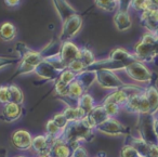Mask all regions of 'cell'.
<instances>
[{
  "label": "cell",
  "instance_id": "obj_6",
  "mask_svg": "<svg viewBox=\"0 0 158 157\" xmlns=\"http://www.w3.org/2000/svg\"><path fill=\"white\" fill-rule=\"evenodd\" d=\"M82 18L78 14L70 16L66 21L62 23V29L61 34H60V41H67V40H72L77 34L80 32L82 27Z\"/></svg>",
  "mask_w": 158,
  "mask_h": 157
},
{
  "label": "cell",
  "instance_id": "obj_4",
  "mask_svg": "<svg viewBox=\"0 0 158 157\" xmlns=\"http://www.w3.org/2000/svg\"><path fill=\"white\" fill-rule=\"evenodd\" d=\"M138 130L140 138L149 144H158V138L154 130V115L141 114L139 115Z\"/></svg>",
  "mask_w": 158,
  "mask_h": 157
},
{
  "label": "cell",
  "instance_id": "obj_31",
  "mask_svg": "<svg viewBox=\"0 0 158 157\" xmlns=\"http://www.w3.org/2000/svg\"><path fill=\"white\" fill-rule=\"evenodd\" d=\"M129 8H132L134 11H138L140 13L143 11H146V10L153 9L151 0H130Z\"/></svg>",
  "mask_w": 158,
  "mask_h": 157
},
{
  "label": "cell",
  "instance_id": "obj_9",
  "mask_svg": "<svg viewBox=\"0 0 158 157\" xmlns=\"http://www.w3.org/2000/svg\"><path fill=\"white\" fill-rule=\"evenodd\" d=\"M79 54H80V47H78L72 40L61 42L60 57L67 67L70 63L79 59Z\"/></svg>",
  "mask_w": 158,
  "mask_h": 157
},
{
  "label": "cell",
  "instance_id": "obj_2",
  "mask_svg": "<svg viewBox=\"0 0 158 157\" xmlns=\"http://www.w3.org/2000/svg\"><path fill=\"white\" fill-rule=\"evenodd\" d=\"M158 38L156 35L151 32H147L146 34L142 36L140 41L134 46L133 54L140 62H153L156 60L155 53H154V45L156 44Z\"/></svg>",
  "mask_w": 158,
  "mask_h": 157
},
{
  "label": "cell",
  "instance_id": "obj_46",
  "mask_svg": "<svg viewBox=\"0 0 158 157\" xmlns=\"http://www.w3.org/2000/svg\"><path fill=\"white\" fill-rule=\"evenodd\" d=\"M154 34L156 35V37L158 38V25L156 26V28H155V31H154Z\"/></svg>",
  "mask_w": 158,
  "mask_h": 157
},
{
  "label": "cell",
  "instance_id": "obj_1",
  "mask_svg": "<svg viewBox=\"0 0 158 157\" xmlns=\"http://www.w3.org/2000/svg\"><path fill=\"white\" fill-rule=\"evenodd\" d=\"M93 128L86 117L81 120L69 121L65 127L62 134V139L74 150L79 146L80 141H91L93 139Z\"/></svg>",
  "mask_w": 158,
  "mask_h": 157
},
{
  "label": "cell",
  "instance_id": "obj_16",
  "mask_svg": "<svg viewBox=\"0 0 158 157\" xmlns=\"http://www.w3.org/2000/svg\"><path fill=\"white\" fill-rule=\"evenodd\" d=\"M141 24L148 32L154 33L156 26L158 25V9H151L141 12Z\"/></svg>",
  "mask_w": 158,
  "mask_h": 157
},
{
  "label": "cell",
  "instance_id": "obj_27",
  "mask_svg": "<svg viewBox=\"0 0 158 157\" xmlns=\"http://www.w3.org/2000/svg\"><path fill=\"white\" fill-rule=\"evenodd\" d=\"M77 79L81 83V85L85 87L86 91H88L89 88L95 83V72H91V70H86L85 72L77 75Z\"/></svg>",
  "mask_w": 158,
  "mask_h": 157
},
{
  "label": "cell",
  "instance_id": "obj_18",
  "mask_svg": "<svg viewBox=\"0 0 158 157\" xmlns=\"http://www.w3.org/2000/svg\"><path fill=\"white\" fill-rule=\"evenodd\" d=\"M72 154L73 148L62 138L54 140L50 152L51 157H72Z\"/></svg>",
  "mask_w": 158,
  "mask_h": 157
},
{
  "label": "cell",
  "instance_id": "obj_34",
  "mask_svg": "<svg viewBox=\"0 0 158 157\" xmlns=\"http://www.w3.org/2000/svg\"><path fill=\"white\" fill-rule=\"evenodd\" d=\"M119 157H142L139 152L131 145H125L121 147L120 152H119Z\"/></svg>",
  "mask_w": 158,
  "mask_h": 157
},
{
  "label": "cell",
  "instance_id": "obj_45",
  "mask_svg": "<svg viewBox=\"0 0 158 157\" xmlns=\"http://www.w3.org/2000/svg\"><path fill=\"white\" fill-rule=\"evenodd\" d=\"M0 157H7V151L5 148H1L0 150Z\"/></svg>",
  "mask_w": 158,
  "mask_h": 157
},
{
  "label": "cell",
  "instance_id": "obj_38",
  "mask_svg": "<svg viewBox=\"0 0 158 157\" xmlns=\"http://www.w3.org/2000/svg\"><path fill=\"white\" fill-rule=\"evenodd\" d=\"M67 68H69L72 72H74L75 74H77V75H79L80 73H82V72L86 70V66H85V64L82 63L79 59L76 60V61H74L73 63H70Z\"/></svg>",
  "mask_w": 158,
  "mask_h": 157
},
{
  "label": "cell",
  "instance_id": "obj_44",
  "mask_svg": "<svg viewBox=\"0 0 158 157\" xmlns=\"http://www.w3.org/2000/svg\"><path fill=\"white\" fill-rule=\"evenodd\" d=\"M154 53H155V57H156V59L158 57V39H157V41H156V44L154 45Z\"/></svg>",
  "mask_w": 158,
  "mask_h": 157
},
{
  "label": "cell",
  "instance_id": "obj_37",
  "mask_svg": "<svg viewBox=\"0 0 158 157\" xmlns=\"http://www.w3.org/2000/svg\"><path fill=\"white\" fill-rule=\"evenodd\" d=\"M52 120H53V122H54L57 127H60L61 129H65V127L67 126V124H68L67 118L65 117V115L63 114V112H62V113L55 114V115L53 116Z\"/></svg>",
  "mask_w": 158,
  "mask_h": 157
},
{
  "label": "cell",
  "instance_id": "obj_21",
  "mask_svg": "<svg viewBox=\"0 0 158 157\" xmlns=\"http://www.w3.org/2000/svg\"><path fill=\"white\" fill-rule=\"evenodd\" d=\"M144 94L151 107V114L155 115L158 113V88L154 83L146 86L144 88Z\"/></svg>",
  "mask_w": 158,
  "mask_h": 157
},
{
  "label": "cell",
  "instance_id": "obj_13",
  "mask_svg": "<svg viewBox=\"0 0 158 157\" xmlns=\"http://www.w3.org/2000/svg\"><path fill=\"white\" fill-rule=\"evenodd\" d=\"M34 74H36L38 77H40L41 79H44V80L55 81L57 78H59L61 72L55 70L50 63H48L46 60H44V61L35 68Z\"/></svg>",
  "mask_w": 158,
  "mask_h": 157
},
{
  "label": "cell",
  "instance_id": "obj_12",
  "mask_svg": "<svg viewBox=\"0 0 158 157\" xmlns=\"http://www.w3.org/2000/svg\"><path fill=\"white\" fill-rule=\"evenodd\" d=\"M21 46H22V48H23V50H20L21 62H23V63L36 68L42 61H44V57H42L40 51L31 50V49L27 48L25 45H21Z\"/></svg>",
  "mask_w": 158,
  "mask_h": 157
},
{
  "label": "cell",
  "instance_id": "obj_7",
  "mask_svg": "<svg viewBox=\"0 0 158 157\" xmlns=\"http://www.w3.org/2000/svg\"><path fill=\"white\" fill-rule=\"evenodd\" d=\"M123 109H126L128 112H131V113H135L138 115L147 114V113L151 114V107H149V103L144 94V90L141 93L130 96L128 99Z\"/></svg>",
  "mask_w": 158,
  "mask_h": 157
},
{
  "label": "cell",
  "instance_id": "obj_24",
  "mask_svg": "<svg viewBox=\"0 0 158 157\" xmlns=\"http://www.w3.org/2000/svg\"><path fill=\"white\" fill-rule=\"evenodd\" d=\"M16 37V28L11 22H5L0 25V39L3 41H12Z\"/></svg>",
  "mask_w": 158,
  "mask_h": 157
},
{
  "label": "cell",
  "instance_id": "obj_33",
  "mask_svg": "<svg viewBox=\"0 0 158 157\" xmlns=\"http://www.w3.org/2000/svg\"><path fill=\"white\" fill-rule=\"evenodd\" d=\"M76 78H77V74L72 72L69 68H66L63 72H61V74H60L59 78H57L56 80L61 81L62 83H64V85H66V86H69Z\"/></svg>",
  "mask_w": 158,
  "mask_h": 157
},
{
  "label": "cell",
  "instance_id": "obj_17",
  "mask_svg": "<svg viewBox=\"0 0 158 157\" xmlns=\"http://www.w3.org/2000/svg\"><path fill=\"white\" fill-rule=\"evenodd\" d=\"M114 25L119 32H125L129 29L132 25L131 16H130L128 10H120L118 9L114 14Z\"/></svg>",
  "mask_w": 158,
  "mask_h": 157
},
{
  "label": "cell",
  "instance_id": "obj_11",
  "mask_svg": "<svg viewBox=\"0 0 158 157\" xmlns=\"http://www.w3.org/2000/svg\"><path fill=\"white\" fill-rule=\"evenodd\" d=\"M33 139L31 134L28 131L24 130V129H20L13 132L11 137V142L13 146L19 151H27L31 148V144H33Z\"/></svg>",
  "mask_w": 158,
  "mask_h": 157
},
{
  "label": "cell",
  "instance_id": "obj_42",
  "mask_svg": "<svg viewBox=\"0 0 158 157\" xmlns=\"http://www.w3.org/2000/svg\"><path fill=\"white\" fill-rule=\"evenodd\" d=\"M6 5L8 6V7L10 8H15L18 7L19 5H20L21 0H5Z\"/></svg>",
  "mask_w": 158,
  "mask_h": 157
},
{
  "label": "cell",
  "instance_id": "obj_3",
  "mask_svg": "<svg viewBox=\"0 0 158 157\" xmlns=\"http://www.w3.org/2000/svg\"><path fill=\"white\" fill-rule=\"evenodd\" d=\"M123 70L128 75V77H130L132 80L136 83L151 85V83H154V80H155V75L147 68V66L143 62H133L129 64Z\"/></svg>",
  "mask_w": 158,
  "mask_h": 157
},
{
  "label": "cell",
  "instance_id": "obj_23",
  "mask_svg": "<svg viewBox=\"0 0 158 157\" xmlns=\"http://www.w3.org/2000/svg\"><path fill=\"white\" fill-rule=\"evenodd\" d=\"M125 144H127V145H131L132 147H134L142 157L146 156L147 151H148L149 145H151V144L147 143V142H145L144 140L141 139V138H134V137H130V135H127Z\"/></svg>",
  "mask_w": 158,
  "mask_h": 157
},
{
  "label": "cell",
  "instance_id": "obj_35",
  "mask_svg": "<svg viewBox=\"0 0 158 157\" xmlns=\"http://www.w3.org/2000/svg\"><path fill=\"white\" fill-rule=\"evenodd\" d=\"M102 104H103L104 108H105L106 113L108 114V116H110V117H116V116L119 114V112H120V109H121V107L118 106L117 104H115V103L103 102Z\"/></svg>",
  "mask_w": 158,
  "mask_h": 157
},
{
  "label": "cell",
  "instance_id": "obj_25",
  "mask_svg": "<svg viewBox=\"0 0 158 157\" xmlns=\"http://www.w3.org/2000/svg\"><path fill=\"white\" fill-rule=\"evenodd\" d=\"M63 114L67 118L68 122L76 121V120H81L87 116V114L78 106H67L63 111Z\"/></svg>",
  "mask_w": 158,
  "mask_h": 157
},
{
  "label": "cell",
  "instance_id": "obj_41",
  "mask_svg": "<svg viewBox=\"0 0 158 157\" xmlns=\"http://www.w3.org/2000/svg\"><path fill=\"white\" fill-rule=\"evenodd\" d=\"M145 157H158V144H151Z\"/></svg>",
  "mask_w": 158,
  "mask_h": 157
},
{
  "label": "cell",
  "instance_id": "obj_47",
  "mask_svg": "<svg viewBox=\"0 0 158 157\" xmlns=\"http://www.w3.org/2000/svg\"><path fill=\"white\" fill-rule=\"evenodd\" d=\"M37 157H51L50 155H46V156H37Z\"/></svg>",
  "mask_w": 158,
  "mask_h": 157
},
{
  "label": "cell",
  "instance_id": "obj_39",
  "mask_svg": "<svg viewBox=\"0 0 158 157\" xmlns=\"http://www.w3.org/2000/svg\"><path fill=\"white\" fill-rule=\"evenodd\" d=\"M72 157H89L88 151L84 147V146L79 145L76 148L73 150V154Z\"/></svg>",
  "mask_w": 158,
  "mask_h": 157
},
{
  "label": "cell",
  "instance_id": "obj_49",
  "mask_svg": "<svg viewBox=\"0 0 158 157\" xmlns=\"http://www.w3.org/2000/svg\"><path fill=\"white\" fill-rule=\"evenodd\" d=\"M97 157H99V156H97Z\"/></svg>",
  "mask_w": 158,
  "mask_h": 157
},
{
  "label": "cell",
  "instance_id": "obj_48",
  "mask_svg": "<svg viewBox=\"0 0 158 157\" xmlns=\"http://www.w3.org/2000/svg\"><path fill=\"white\" fill-rule=\"evenodd\" d=\"M16 157H25V156H16Z\"/></svg>",
  "mask_w": 158,
  "mask_h": 157
},
{
  "label": "cell",
  "instance_id": "obj_15",
  "mask_svg": "<svg viewBox=\"0 0 158 157\" xmlns=\"http://www.w3.org/2000/svg\"><path fill=\"white\" fill-rule=\"evenodd\" d=\"M108 57H110V60H113V61H116V62H118V63L123 64V65H126V67H127L129 64L138 61V59L134 57L133 53L129 52V51L123 48H115L114 50L110 51Z\"/></svg>",
  "mask_w": 158,
  "mask_h": 157
},
{
  "label": "cell",
  "instance_id": "obj_20",
  "mask_svg": "<svg viewBox=\"0 0 158 157\" xmlns=\"http://www.w3.org/2000/svg\"><path fill=\"white\" fill-rule=\"evenodd\" d=\"M129 94L127 93L123 88H120V89H117V90H113L105 99H104L103 102L106 103H115L117 104L118 106L121 107V109H123L125 107L126 103H127L128 99H129Z\"/></svg>",
  "mask_w": 158,
  "mask_h": 157
},
{
  "label": "cell",
  "instance_id": "obj_19",
  "mask_svg": "<svg viewBox=\"0 0 158 157\" xmlns=\"http://www.w3.org/2000/svg\"><path fill=\"white\" fill-rule=\"evenodd\" d=\"M22 115V105L13 102H9L2 107V118L6 121H15Z\"/></svg>",
  "mask_w": 158,
  "mask_h": 157
},
{
  "label": "cell",
  "instance_id": "obj_26",
  "mask_svg": "<svg viewBox=\"0 0 158 157\" xmlns=\"http://www.w3.org/2000/svg\"><path fill=\"white\" fill-rule=\"evenodd\" d=\"M77 106L80 107L85 113L88 115V113L95 106V103H94V99L92 98L91 94H89L88 92L84 94L81 98L79 99L78 102H77Z\"/></svg>",
  "mask_w": 158,
  "mask_h": 157
},
{
  "label": "cell",
  "instance_id": "obj_29",
  "mask_svg": "<svg viewBox=\"0 0 158 157\" xmlns=\"http://www.w3.org/2000/svg\"><path fill=\"white\" fill-rule=\"evenodd\" d=\"M64 129H61L60 127H57L56 125L53 122L52 119L48 120L46 125V134L49 135L50 138H52L53 140H56L62 138V134H63Z\"/></svg>",
  "mask_w": 158,
  "mask_h": 157
},
{
  "label": "cell",
  "instance_id": "obj_32",
  "mask_svg": "<svg viewBox=\"0 0 158 157\" xmlns=\"http://www.w3.org/2000/svg\"><path fill=\"white\" fill-rule=\"evenodd\" d=\"M9 90L10 96H11V102L22 105L23 102H24V94H23V91L21 90V88L16 85H10Z\"/></svg>",
  "mask_w": 158,
  "mask_h": 157
},
{
  "label": "cell",
  "instance_id": "obj_5",
  "mask_svg": "<svg viewBox=\"0 0 158 157\" xmlns=\"http://www.w3.org/2000/svg\"><path fill=\"white\" fill-rule=\"evenodd\" d=\"M95 81L101 86L103 89L117 90L123 88L126 85L118 77V75L113 70H100L95 72Z\"/></svg>",
  "mask_w": 158,
  "mask_h": 157
},
{
  "label": "cell",
  "instance_id": "obj_28",
  "mask_svg": "<svg viewBox=\"0 0 158 157\" xmlns=\"http://www.w3.org/2000/svg\"><path fill=\"white\" fill-rule=\"evenodd\" d=\"M79 60L85 64L86 66V70L88 67H90L93 63H94L97 60H95V57L93 54V52L90 50V49L86 48V47H82L80 48V54H79Z\"/></svg>",
  "mask_w": 158,
  "mask_h": 157
},
{
  "label": "cell",
  "instance_id": "obj_14",
  "mask_svg": "<svg viewBox=\"0 0 158 157\" xmlns=\"http://www.w3.org/2000/svg\"><path fill=\"white\" fill-rule=\"evenodd\" d=\"M108 117H110V116L106 113L103 104H101V105H95V106L89 112L88 115L86 116V119L88 120V122L93 128L97 129V127L100 126L102 122L105 121Z\"/></svg>",
  "mask_w": 158,
  "mask_h": 157
},
{
  "label": "cell",
  "instance_id": "obj_43",
  "mask_svg": "<svg viewBox=\"0 0 158 157\" xmlns=\"http://www.w3.org/2000/svg\"><path fill=\"white\" fill-rule=\"evenodd\" d=\"M154 130H155V133L158 138V115H154Z\"/></svg>",
  "mask_w": 158,
  "mask_h": 157
},
{
  "label": "cell",
  "instance_id": "obj_22",
  "mask_svg": "<svg viewBox=\"0 0 158 157\" xmlns=\"http://www.w3.org/2000/svg\"><path fill=\"white\" fill-rule=\"evenodd\" d=\"M53 5H54L55 9H56L57 14L61 18L62 23L67 20V19H69L70 16L77 14V12L70 7V5L66 0H53Z\"/></svg>",
  "mask_w": 158,
  "mask_h": 157
},
{
  "label": "cell",
  "instance_id": "obj_40",
  "mask_svg": "<svg viewBox=\"0 0 158 157\" xmlns=\"http://www.w3.org/2000/svg\"><path fill=\"white\" fill-rule=\"evenodd\" d=\"M16 60L12 59V57H0V70L7 67L9 65H12L13 63H15Z\"/></svg>",
  "mask_w": 158,
  "mask_h": 157
},
{
  "label": "cell",
  "instance_id": "obj_30",
  "mask_svg": "<svg viewBox=\"0 0 158 157\" xmlns=\"http://www.w3.org/2000/svg\"><path fill=\"white\" fill-rule=\"evenodd\" d=\"M94 2L98 8L106 12L117 11L119 8L117 0H94Z\"/></svg>",
  "mask_w": 158,
  "mask_h": 157
},
{
  "label": "cell",
  "instance_id": "obj_8",
  "mask_svg": "<svg viewBox=\"0 0 158 157\" xmlns=\"http://www.w3.org/2000/svg\"><path fill=\"white\" fill-rule=\"evenodd\" d=\"M97 130L108 135H129L130 128L121 124L115 117H108L104 122L97 127Z\"/></svg>",
  "mask_w": 158,
  "mask_h": 157
},
{
  "label": "cell",
  "instance_id": "obj_36",
  "mask_svg": "<svg viewBox=\"0 0 158 157\" xmlns=\"http://www.w3.org/2000/svg\"><path fill=\"white\" fill-rule=\"evenodd\" d=\"M11 102L9 86H0V103L2 105Z\"/></svg>",
  "mask_w": 158,
  "mask_h": 157
},
{
  "label": "cell",
  "instance_id": "obj_10",
  "mask_svg": "<svg viewBox=\"0 0 158 157\" xmlns=\"http://www.w3.org/2000/svg\"><path fill=\"white\" fill-rule=\"evenodd\" d=\"M54 140L47 134H39L33 139L31 150L35 153L37 156H46L50 155L51 148H52Z\"/></svg>",
  "mask_w": 158,
  "mask_h": 157
}]
</instances>
